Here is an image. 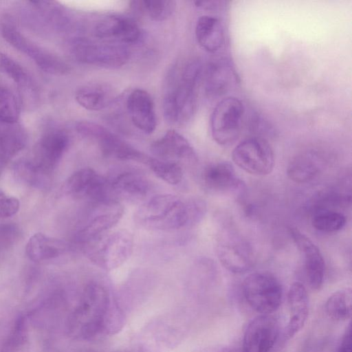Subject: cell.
Here are the masks:
<instances>
[{"instance_id":"18","label":"cell","mask_w":352,"mask_h":352,"mask_svg":"<svg viewBox=\"0 0 352 352\" xmlns=\"http://www.w3.org/2000/svg\"><path fill=\"white\" fill-rule=\"evenodd\" d=\"M201 179L207 190L217 194L234 192L244 186L233 166L228 162L208 165L201 173Z\"/></svg>"},{"instance_id":"2","label":"cell","mask_w":352,"mask_h":352,"mask_svg":"<svg viewBox=\"0 0 352 352\" xmlns=\"http://www.w3.org/2000/svg\"><path fill=\"white\" fill-rule=\"evenodd\" d=\"M133 235L125 230L104 233L84 244L89 260L100 267L111 270L119 267L131 256Z\"/></svg>"},{"instance_id":"35","label":"cell","mask_w":352,"mask_h":352,"mask_svg":"<svg viewBox=\"0 0 352 352\" xmlns=\"http://www.w3.org/2000/svg\"><path fill=\"white\" fill-rule=\"evenodd\" d=\"M21 232L14 223L0 224V248L5 249L13 245L19 238Z\"/></svg>"},{"instance_id":"36","label":"cell","mask_w":352,"mask_h":352,"mask_svg":"<svg viewBox=\"0 0 352 352\" xmlns=\"http://www.w3.org/2000/svg\"><path fill=\"white\" fill-rule=\"evenodd\" d=\"M19 200L8 195L0 189V219L10 217L15 214L19 209Z\"/></svg>"},{"instance_id":"32","label":"cell","mask_w":352,"mask_h":352,"mask_svg":"<svg viewBox=\"0 0 352 352\" xmlns=\"http://www.w3.org/2000/svg\"><path fill=\"white\" fill-rule=\"evenodd\" d=\"M133 3L135 7L155 21L168 19L176 8V2L169 0H144L133 1Z\"/></svg>"},{"instance_id":"26","label":"cell","mask_w":352,"mask_h":352,"mask_svg":"<svg viewBox=\"0 0 352 352\" xmlns=\"http://www.w3.org/2000/svg\"><path fill=\"white\" fill-rule=\"evenodd\" d=\"M323 167L322 158L316 153L309 152L295 157L287 168L288 177L298 184L314 179Z\"/></svg>"},{"instance_id":"29","label":"cell","mask_w":352,"mask_h":352,"mask_svg":"<svg viewBox=\"0 0 352 352\" xmlns=\"http://www.w3.org/2000/svg\"><path fill=\"white\" fill-rule=\"evenodd\" d=\"M352 290L344 288L335 292L327 299L325 310L328 316L337 321H344L351 318L352 309Z\"/></svg>"},{"instance_id":"3","label":"cell","mask_w":352,"mask_h":352,"mask_svg":"<svg viewBox=\"0 0 352 352\" xmlns=\"http://www.w3.org/2000/svg\"><path fill=\"white\" fill-rule=\"evenodd\" d=\"M137 223L143 227L174 230L182 228V200L170 194L157 195L144 203L135 214Z\"/></svg>"},{"instance_id":"19","label":"cell","mask_w":352,"mask_h":352,"mask_svg":"<svg viewBox=\"0 0 352 352\" xmlns=\"http://www.w3.org/2000/svg\"><path fill=\"white\" fill-rule=\"evenodd\" d=\"M151 151L157 158L167 161L195 162L197 155L189 142L175 130H168L151 145Z\"/></svg>"},{"instance_id":"15","label":"cell","mask_w":352,"mask_h":352,"mask_svg":"<svg viewBox=\"0 0 352 352\" xmlns=\"http://www.w3.org/2000/svg\"><path fill=\"white\" fill-rule=\"evenodd\" d=\"M278 334V323L271 314L254 318L247 327L243 340V352H270Z\"/></svg>"},{"instance_id":"28","label":"cell","mask_w":352,"mask_h":352,"mask_svg":"<svg viewBox=\"0 0 352 352\" xmlns=\"http://www.w3.org/2000/svg\"><path fill=\"white\" fill-rule=\"evenodd\" d=\"M0 72L16 84L24 100H34L37 93L32 79L21 65L3 52H0Z\"/></svg>"},{"instance_id":"37","label":"cell","mask_w":352,"mask_h":352,"mask_svg":"<svg viewBox=\"0 0 352 352\" xmlns=\"http://www.w3.org/2000/svg\"><path fill=\"white\" fill-rule=\"evenodd\" d=\"M351 324H349L337 352H352Z\"/></svg>"},{"instance_id":"5","label":"cell","mask_w":352,"mask_h":352,"mask_svg":"<svg viewBox=\"0 0 352 352\" xmlns=\"http://www.w3.org/2000/svg\"><path fill=\"white\" fill-rule=\"evenodd\" d=\"M245 112L243 102L235 96H226L218 102L210 117L211 135L217 144L230 146L238 140Z\"/></svg>"},{"instance_id":"33","label":"cell","mask_w":352,"mask_h":352,"mask_svg":"<svg viewBox=\"0 0 352 352\" xmlns=\"http://www.w3.org/2000/svg\"><path fill=\"white\" fill-rule=\"evenodd\" d=\"M19 113L20 104L15 95L0 87V125L16 123Z\"/></svg>"},{"instance_id":"30","label":"cell","mask_w":352,"mask_h":352,"mask_svg":"<svg viewBox=\"0 0 352 352\" xmlns=\"http://www.w3.org/2000/svg\"><path fill=\"white\" fill-rule=\"evenodd\" d=\"M346 223L345 215L340 210L332 209L314 210L312 226L323 232H336L342 229Z\"/></svg>"},{"instance_id":"21","label":"cell","mask_w":352,"mask_h":352,"mask_svg":"<svg viewBox=\"0 0 352 352\" xmlns=\"http://www.w3.org/2000/svg\"><path fill=\"white\" fill-rule=\"evenodd\" d=\"M195 36L199 45L211 54L219 53L226 45L224 24L216 16H200L195 25Z\"/></svg>"},{"instance_id":"7","label":"cell","mask_w":352,"mask_h":352,"mask_svg":"<svg viewBox=\"0 0 352 352\" xmlns=\"http://www.w3.org/2000/svg\"><path fill=\"white\" fill-rule=\"evenodd\" d=\"M69 51L80 63L109 69L123 66L130 57V52L122 45L85 38L73 39L69 43Z\"/></svg>"},{"instance_id":"20","label":"cell","mask_w":352,"mask_h":352,"mask_svg":"<svg viewBox=\"0 0 352 352\" xmlns=\"http://www.w3.org/2000/svg\"><path fill=\"white\" fill-rule=\"evenodd\" d=\"M126 108L133 125L146 134L152 133L157 125L154 103L145 90H133L127 98Z\"/></svg>"},{"instance_id":"22","label":"cell","mask_w":352,"mask_h":352,"mask_svg":"<svg viewBox=\"0 0 352 352\" xmlns=\"http://www.w3.org/2000/svg\"><path fill=\"white\" fill-rule=\"evenodd\" d=\"M289 320L285 336L292 338L304 327L309 314V298L307 289L300 282L294 283L287 293Z\"/></svg>"},{"instance_id":"16","label":"cell","mask_w":352,"mask_h":352,"mask_svg":"<svg viewBox=\"0 0 352 352\" xmlns=\"http://www.w3.org/2000/svg\"><path fill=\"white\" fill-rule=\"evenodd\" d=\"M94 204L96 211L76 236V241L82 245L106 233L123 214V208L118 201Z\"/></svg>"},{"instance_id":"17","label":"cell","mask_w":352,"mask_h":352,"mask_svg":"<svg viewBox=\"0 0 352 352\" xmlns=\"http://www.w3.org/2000/svg\"><path fill=\"white\" fill-rule=\"evenodd\" d=\"M94 33L96 37L110 43L135 44L142 38L141 30L136 22L120 15L103 18L94 28Z\"/></svg>"},{"instance_id":"25","label":"cell","mask_w":352,"mask_h":352,"mask_svg":"<svg viewBox=\"0 0 352 352\" xmlns=\"http://www.w3.org/2000/svg\"><path fill=\"white\" fill-rule=\"evenodd\" d=\"M27 133L17 122L0 127V167L3 166L25 146Z\"/></svg>"},{"instance_id":"8","label":"cell","mask_w":352,"mask_h":352,"mask_svg":"<svg viewBox=\"0 0 352 352\" xmlns=\"http://www.w3.org/2000/svg\"><path fill=\"white\" fill-rule=\"evenodd\" d=\"M232 159L240 168L256 176L270 174L275 163L274 153L269 142L256 135L241 141L233 149Z\"/></svg>"},{"instance_id":"34","label":"cell","mask_w":352,"mask_h":352,"mask_svg":"<svg viewBox=\"0 0 352 352\" xmlns=\"http://www.w3.org/2000/svg\"><path fill=\"white\" fill-rule=\"evenodd\" d=\"M28 331L23 316L19 317L1 352H27Z\"/></svg>"},{"instance_id":"11","label":"cell","mask_w":352,"mask_h":352,"mask_svg":"<svg viewBox=\"0 0 352 352\" xmlns=\"http://www.w3.org/2000/svg\"><path fill=\"white\" fill-rule=\"evenodd\" d=\"M65 190L75 199H87L92 204L118 201L112 191L110 180L91 168L74 173L67 180Z\"/></svg>"},{"instance_id":"24","label":"cell","mask_w":352,"mask_h":352,"mask_svg":"<svg viewBox=\"0 0 352 352\" xmlns=\"http://www.w3.org/2000/svg\"><path fill=\"white\" fill-rule=\"evenodd\" d=\"M67 250L65 243L43 233L32 236L25 248L27 256L35 262L55 258L63 254Z\"/></svg>"},{"instance_id":"14","label":"cell","mask_w":352,"mask_h":352,"mask_svg":"<svg viewBox=\"0 0 352 352\" xmlns=\"http://www.w3.org/2000/svg\"><path fill=\"white\" fill-rule=\"evenodd\" d=\"M289 232L304 261L306 280L313 290H319L324 278V260L319 248L296 228L291 227Z\"/></svg>"},{"instance_id":"23","label":"cell","mask_w":352,"mask_h":352,"mask_svg":"<svg viewBox=\"0 0 352 352\" xmlns=\"http://www.w3.org/2000/svg\"><path fill=\"white\" fill-rule=\"evenodd\" d=\"M110 182L113 193L118 201L122 199L138 202L144 199L151 190L148 180L139 173H122Z\"/></svg>"},{"instance_id":"13","label":"cell","mask_w":352,"mask_h":352,"mask_svg":"<svg viewBox=\"0 0 352 352\" xmlns=\"http://www.w3.org/2000/svg\"><path fill=\"white\" fill-rule=\"evenodd\" d=\"M206 94L212 98L224 96L239 82V76L230 58L221 56L210 60L203 69Z\"/></svg>"},{"instance_id":"10","label":"cell","mask_w":352,"mask_h":352,"mask_svg":"<svg viewBox=\"0 0 352 352\" xmlns=\"http://www.w3.org/2000/svg\"><path fill=\"white\" fill-rule=\"evenodd\" d=\"M76 129L83 137L96 140L102 153L108 157L146 164L149 156L137 150L107 128L90 121H80Z\"/></svg>"},{"instance_id":"9","label":"cell","mask_w":352,"mask_h":352,"mask_svg":"<svg viewBox=\"0 0 352 352\" xmlns=\"http://www.w3.org/2000/svg\"><path fill=\"white\" fill-rule=\"evenodd\" d=\"M216 252L221 265L234 274L249 271L255 262L251 244L231 228L223 229L219 234Z\"/></svg>"},{"instance_id":"27","label":"cell","mask_w":352,"mask_h":352,"mask_svg":"<svg viewBox=\"0 0 352 352\" xmlns=\"http://www.w3.org/2000/svg\"><path fill=\"white\" fill-rule=\"evenodd\" d=\"M77 102L90 111H99L110 105L115 98L113 90L107 85L90 84L79 88L75 94Z\"/></svg>"},{"instance_id":"1","label":"cell","mask_w":352,"mask_h":352,"mask_svg":"<svg viewBox=\"0 0 352 352\" xmlns=\"http://www.w3.org/2000/svg\"><path fill=\"white\" fill-rule=\"evenodd\" d=\"M204 65L198 59L188 62L179 70L174 65L168 71L162 101L164 116L170 123L184 124L194 116L197 89Z\"/></svg>"},{"instance_id":"6","label":"cell","mask_w":352,"mask_h":352,"mask_svg":"<svg viewBox=\"0 0 352 352\" xmlns=\"http://www.w3.org/2000/svg\"><path fill=\"white\" fill-rule=\"evenodd\" d=\"M242 289L250 307L261 314L274 312L281 304L282 285L270 273L250 274L244 279Z\"/></svg>"},{"instance_id":"4","label":"cell","mask_w":352,"mask_h":352,"mask_svg":"<svg viewBox=\"0 0 352 352\" xmlns=\"http://www.w3.org/2000/svg\"><path fill=\"white\" fill-rule=\"evenodd\" d=\"M0 30L2 36L10 45L29 56L43 71L54 75H65L69 72V66L63 59L25 37L10 16L5 15L1 19Z\"/></svg>"},{"instance_id":"12","label":"cell","mask_w":352,"mask_h":352,"mask_svg":"<svg viewBox=\"0 0 352 352\" xmlns=\"http://www.w3.org/2000/svg\"><path fill=\"white\" fill-rule=\"evenodd\" d=\"M69 139L65 131L51 129L45 132L35 143L27 162L36 172L50 177L67 150Z\"/></svg>"},{"instance_id":"31","label":"cell","mask_w":352,"mask_h":352,"mask_svg":"<svg viewBox=\"0 0 352 352\" xmlns=\"http://www.w3.org/2000/svg\"><path fill=\"white\" fill-rule=\"evenodd\" d=\"M146 165L157 177L171 185L178 184L182 179V168L175 162L149 157Z\"/></svg>"}]
</instances>
